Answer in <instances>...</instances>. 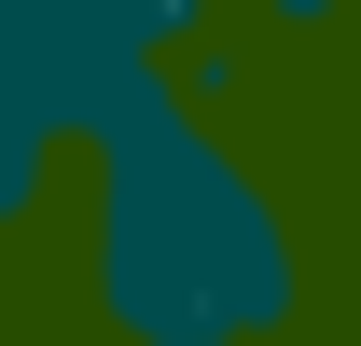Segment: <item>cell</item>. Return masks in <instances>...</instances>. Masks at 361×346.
Masks as SVG:
<instances>
[{
	"mask_svg": "<svg viewBox=\"0 0 361 346\" xmlns=\"http://www.w3.org/2000/svg\"><path fill=\"white\" fill-rule=\"evenodd\" d=\"M153 84H167V70H153L97 0H0V111H28L42 139L84 153V139L126 125Z\"/></svg>",
	"mask_w": 361,
	"mask_h": 346,
	"instance_id": "7a4b0ae2",
	"label": "cell"
},
{
	"mask_svg": "<svg viewBox=\"0 0 361 346\" xmlns=\"http://www.w3.org/2000/svg\"><path fill=\"white\" fill-rule=\"evenodd\" d=\"M70 167H84V305L111 346H264L306 319V250L278 222V180L180 84L97 125Z\"/></svg>",
	"mask_w": 361,
	"mask_h": 346,
	"instance_id": "6da1fadb",
	"label": "cell"
},
{
	"mask_svg": "<svg viewBox=\"0 0 361 346\" xmlns=\"http://www.w3.org/2000/svg\"><path fill=\"white\" fill-rule=\"evenodd\" d=\"M56 167H70V139H42L28 111H0V222H42Z\"/></svg>",
	"mask_w": 361,
	"mask_h": 346,
	"instance_id": "277c9868",
	"label": "cell"
},
{
	"mask_svg": "<svg viewBox=\"0 0 361 346\" xmlns=\"http://www.w3.org/2000/svg\"><path fill=\"white\" fill-rule=\"evenodd\" d=\"M97 14H111V28H126V42L153 56V70H167V56H195L209 28H223L236 0H97Z\"/></svg>",
	"mask_w": 361,
	"mask_h": 346,
	"instance_id": "3957f363",
	"label": "cell"
},
{
	"mask_svg": "<svg viewBox=\"0 0 361 346\" xmlns=\"http://www.w3.org/2000/svg\"><path fill=\"white\" fill-rule=\"evenodd\" d=\"M250 14H264V28H334L348 0H250Z\"/></svg>",
	"mask_w": 361,
	"mask_h": 346,
	"instance_id": "5b68a950",
	"label": "cell"
}]
</instances>
